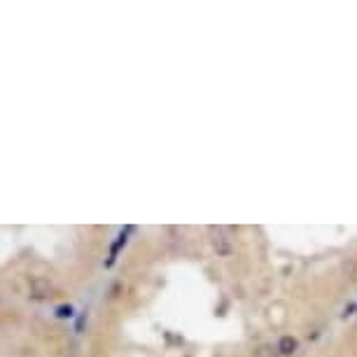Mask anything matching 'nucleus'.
<instances>
[{
  "instance_id": "nucleus-1",
  "label": "nucleus",
  "mask_w": 357,
  "mask_h": 357,
  "mask_svg": "<svg viewBox=\"0 0 357 357\" xmlns=\"http://www.w3.org/2000/svg\"><path fill=\"white\" fill-rule=\"evenodd\" d=\"M210 241H212V247L220 257H229L234 252V243L231 238L226 236V231L222 226H210Z\"/></svg>"
},
{
  "instance_id": "nucleus-2",
  "label": "nucleus",
  "mask_w": 357,
  "mask_h": 357,
  "mask_svg": "<svg viewBox=\"0 0 357 357\" xmlns=\"http://www.w3.org/2000/svg\"><path fill=\"white\" fill-rule=\"evenodd\" d=\"M276 348H278V352H280V355L290 357V355H294V352H297L299 341L294 336H290V334H287V336H280V341H278Z\"/></svg>"
},
{
  "instance_id": "nucleus-3",
  "label": "nucleus",
  "mask_w": 357,
  "mask_h": 357,
  "mask_svg": "<svg viewBox=\"0 0 357 357\" xmlns=\"http://www.w3.org/2000/svg\"><path fill=\"white\" fill-rule=\"evenodd\" d=\"M49 292H51V285L47 280H40V278H38V280H33V294H30V297L47 299V297H51Z\"/></svg>"
},
{
  "instance_id": "nucleus-4",
  "label": "nucleus",
  "mask_w": 357,
  "mask_h": 357,
  "mask_svg": "<svg viewBox=\"0 0 357 357\" xmlns=\"http://www.w3.org/2000/svg\"><path fill=\"white\" fill-rule=\"evenodd\" d=\"M129 231H131V229H126V231H121V234H119V238L115 241V245H112V250H110V259L105 262V266H112V262H115L117 252H119L121 247L126 245V241H129Z\"/></svg>"
},
{
  "instance_id": "nucleus-5",
  "label": "nucleus",
  "mask_w": 357,
  "mask_h": 357,
  "mask_svg": "<svg viewBox=\"0 0 357 357\" xmlns=\"http://www.w3.org/2000/svg\"><path fill=\"white\" fill-rule=\"evenodd\" d=\"M54 315L59 317V320H70V317L75 315V308H73L70 304H61V306H56Z\"/></svg>"
},
{
  "instance_id": "nucleus-6",
  "label": "nucleus",
  "mask_w": 357,
  "mask_h": 357,
  "mask_svg": "<svg viewBox=\"0 0 357 357\" xmlns=\"http://www.w3.org/2000/svg\"><path fill=\"white\" fill-rule=\"evenodd\" d=\"M280 352H278V348H273V346H259L255 350V357H278Z\"/></svg>"
}]
</instances>
